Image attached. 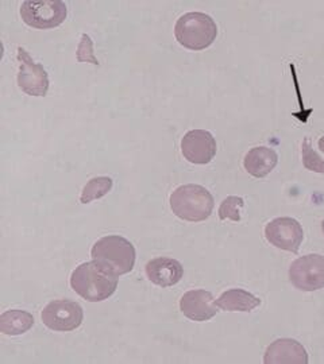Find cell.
<instances>
[{"instance_id": "1", "label": "cell", "mask_w": 324, "mask_h": 364, "mask_svg": "<svg viewBox=\"0 0 324 364\" xmlns=\"http://www.w3.org/2000/svg\"><path fill=\"white\" fill-rule=\"evenodd\" d=\"M92 260L107 273L120 277L130 273L135 264V247L126 237L108 235L99 239L91 250Z\"/></svg>"}, {"instance_id": "2", "label": "cell", "mask_w": 324, "mask_h": 364, "mask_svg": "<svg viewBox=\"0 0 324 364\" xmlns=\"http://www.w3.org/2000/svg\"><path fill=\"white\" fill-rule=\"evenodd\" d=\"M117 278L92 260L76 267L70 275V287L81 299L90 302H100L110 299L117 291Z\"/></svg>"}, {"instance_id": "3", "label": "cell", "mask_w": 324, "mask_h": 364, "mask_svg": "<svg viewBox=\"0 0 324 364\" xmlns=\"http://www.w3.org/2000/svg\"><path fill=\"white\" fill-rule=\"evenodd\" d=\"M172 212L182 220L199 223L207 220L214 210V197L202 185L187 183L179 186L169 198Z\"/></svg>"}, {"instance_id": "4", "label": "cell", "mask_w": 324, "mask_h": 364, "mask_svg": "<svg viewBox=\"0 0 324 364\" xmlns=\"http://www.w3.org/2000/svg\"><path fill=\"white\" fill-rule=\"evenodd\" d=\"M174 37L185 49L200 52L215 42L218 26L207 14H184L174 26Z\"/></svg>"}, {"instance_id": "5", "label": "cell", "mask_w": 324, "mask_h": 364, "mask_svg": "<svg viewBox=\"0 0 324 364\" xmlns=\"http://www.w3.org/2000/svg\"><path fill=\"white\" fill-rule=\"evenodd\" d=\"M21 16L27 26L46 30L63 25L68 16V9L61 0H26L21 6Z\"/></svg>"}, {"instance_id": "6", "label": "cell", "mask_w": 324, "mask_h": 364, "mask_svg": "<svg viewBox=\"0 0 324 364\" xmlns=\"http://www.w3.org/2000/svg\"><path fill=\"white\" fill-rule=\"evenodd\" d=\"M43 326L56 332H72L83 324V308L75 301L56 299L49 302L41 313Z\"/></svg>"}, {"instance_id": "7", "label": "cell", "mask_w": 324, "mask_h": 364, "mask_svg": "<svg viewBox=\"0 0 324 364\" xmlns=\"http://www.w3.org/2000/svg\"><path fill=\"white\" fill-rule=\"evenodd\" d=\"M289 281L301 291H316L323 289V255L310 254L295 260L289 267Z\"/></svg>"}, {"instance_id": "8", "label": "cell", "mask_w": 324, "mask_h": 364, "mask_svg": "<svg viewBox=\"0 0 324 364\" xmlns=\"http://www.w3.org/2000/svg\"><path fill=\"white\" fill-rule=\"evenodd\" d=\"M265 237L274 247L298 254L304 240V231L296 219L277 218L266 224Z\"/></svg>"}, {"instance_id": "9", "label": "cell", "mask_w": 324, "mask_h": 364, "mask_svg": "<svg viewBox=\"0 0 324 364\" xmlns=\"http://www.w3.org/2000/svg\"><path fill=\"white\" fill-rule=\"evenodd\" d=\"M18 85L28 96L45 97L49 91V77L43 66L33 61L23 48H18Z\"/></svg>"}, {"instance_id": "10", "label": "cell", "mask_w": 324, "mask_h": 364, "mask_svg": "<svg viewBox=\"0 0 324 364\" xmlns=\"http://www.w3.org/2000/svg\"><path fill=\"white\" fill-rule=\"evenodd\" d=\"M216 139L206 130L188 131L182 139L184 158L194 165H207L216 156Z\"/></svg>"}, {"instance_id": "11", "label": "cell", "mask_w": 324, "mask_h": 364, "mask_svg": "<svg viewBox=\"0 0 324 364\" xmlns=\"http://www.w3.org/2000/svg\"><path fill=\"white\" fill-rule=\"evenodd\" d=\"M180 311L182 314L196 323H204L219 313L215 305L212 293L203 289L187 291L180 299Z\"/></svg>"}, {"instance_id": "12", "label": "cell", "mask_w": 324, "mask_h": 364, "mask_svg": "<svg viewBox=\"0 0 324 364\" xmlns=\"http://www.w3.org/2000/svg\"><path fill=\"white\" fill-rule=\"evenodd\" d=\"M308 352L293 338H278L273 341L263 355L265 364H307Z\"/></svg>"}, {"instance_id": "13", "label": "cell", "mask_w": 324, "mask_h": 364, "mask_svg": "<svg viewBox=\"0 0 324 364\" xmlns=\"http://www.w3.org/2000/svg\"><path fill=\"white\" fill-rule=\"evenodd\" d=\"M147 279L160 287H170L182 281L184 269L179 260L173 258H155L145 266Z\"/></svg>"}, {"instance_id": "14", "label": "cell", "mask_w": 324, "mask_h": 364, "mask_svg": "<svg viewBox=\"0 0 324 364\" xmlns=\"http://www.w3.org/2000/svg\"><path fill=\"white\" fill-rule=\"evenodd\" d=\"M278 164L277 153L265 146L253 147L249 150L245 159H244V168L247 173L256 178H263L272 173L273 169Z\"/></svg>"}, {"instance_id": "15", "label": "cell", "mask_w": 324, "mask_h": 364, "mask_svg": "<svg viewBox=\"0 0 324 364\" xmlns=\"http://www.w3.org/2000/svg\"><path fill=\"white\" fill-rule=\"evenodd\" d=\"M215 305L227 312H251L261 305V299L244 289H230L215 299Z\"/></svg>"}, {"instance_id": "16", "label": "cell", "mask_w": 324, "mask_h": 364, "mask_svg": "<svg viewBox=\"0 0 324 364\" xmlns=\"http://www.w3.org/2000/svg\"><path fill=\"white\" fill-rule=\"evenodd\" d=\"M34 326L31 313L21 309H11L0 316V332L6 336H21Z\"/></svg>"}, {"instance_id": "17", "label": "cell", "mask_w": 324, "mask_h": 364, "mask_svg": "<svg viewBox=\"0 0 324 364\" xmlns=\"http://www.w3.org/2000/svg\"><path fill=\"white\" fill-rule=\"evenodd\" d=\"M114 182L110 177H95L90 181L87 182V185L84 186L83 192H81V203L83 204H90L95 200H99L104 196L107 195L111 189H113Z\"/></svg>"}, {"instance_id": "18", "label": "cell", "mask_w": 324, "mask_h": 364, "mask_svg": "<svg viewBox=\"0 0 324 364\" xmlns=\"http://www.w3.org/2000/svg\"><path fill=\"white\" fill-rule=\"evenodd\" d=\"M245 207V201L242 197L229 196L221 201L219 207V219L221 220L241 221V209Z\"/></svg>"}, {"instance_id": "19", "label": "cell", "mask_w": 324, "mask_h": 364, "mask_svg": "<svg viewBox=\"0 0 324 364\" xmlns=\"http://www.w3.org/2000/svg\"><path fill=\"white\" fill-rule=\"evenodd\" d=\"M301 150H303V165H304V168L315 171V173L324 174V161L322 159V156L313 150L311 139L308 136L304 138L303 144H301Z\"/></svg>"}, {"instance_id": "20", "label": "cell", "mask_w": 324, "mask_h": 364, "mask_svg": "<svg viewBox=\"0 0 324 364\" xmlns=\"http://www.w3.org/2000/svg\"><path fill=\"white\" fill-rule=\"evenodd\" d=\"M78 63H87L92 65H99L98 58L93 53V41L88 34H83L80 43H78V52H76Z\"/></svg>"}, {"instance_id": "21", "label": "cell", "mask_w": 324, "mask_h": 364, "mask_svg": "<svg viewBox=\"0 0 324 364\" xmlns=\"http://www.w3.org/2000/svg\"><path fill=\"white\" fill-rule=\"evenodd\" d=\"M318 146H319V150L324 153V135L319 139V142H318Z\"/></svg>"}, {"instance_id": "22", "label": "cell", "mask_w": 324, "mask_h": 364, "mask_svg": "<svg viewBox=\"0 0 324 364\" xmlns=\"http://www.w3.org/2000/svg\"><path fill=\"white\" fill-rule=\"evenodd\" d=\"M322 230H323V234H324V221H322Z\"/></svg>"}]
</instances>
